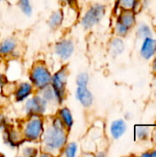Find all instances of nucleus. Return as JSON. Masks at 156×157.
Here are the masks:
<instances>
[{"instance_id": "obj_16", "label": "nucleus", "mask_w": 156, "mask_h": 157, "mask_svg": "<svg viewBox=\"0 0 156 157\" xmlns=\"http://www.w3.org/2000/svg\"><path fill=\"white\" fill-rule=\"evenodd\" d=\"M63 13L62 10H57L54 11L51 14L49 19H48V25L51 29H56L59 27H61V25L63 22Z\"/></svg>"}, {"instance_id": "obj_13", "label": "nucleus", "mask_w": 156, "mask_h": 157, "mask_svg": "<svg viewBox=\"0 0 156 157\" xmlns=\"http://www.w3.org/2000/svg\"><path fill=\"white\" fill-rule=\"evenodd\" d=\"M39 95L47 102V104L49 106H51L52 104H59L57 101V98H56V95L54 93V90L52 89L51 85L40 89Z\"/></svg>"}, {"instance_id": "obj_20", "label": "nucleus", "mask_w": 156, "mask_h": 157, "mask_svg": "<svg viewBox=\"0 0 156 157\" xmlns=\"http://www.w3.org/2000/svg\"><path fill=\"white\" fill-rule=\"evenodd\" d=\"M137 5V0H118V6L122 10H133Z\"/></svg>"}, {"instance_id": "obj_25", "label": "nucleus", "mask_w": 156, "mask_h": 157, "mask_svg": "<svg viewBox=\"0 0 156 157\" xmlns=\"http://www.w3.org/2000/svg\"><path fill=\"white\" fill-rule=\"evenodd\" d=\"M36 154H37V150L31 146H26L22 148V155L25 156H33L36 155Z\"/></svg>"}, {"instance_id": "obj_8", "label": "nucleus", "mask_w": 156, "mask_h": 157, "mask_svg": "<svg viewBox=\"0 0 156 157\" xmlns=\"http://www.w3.org/2000/svg\"><path fill=\"white\" fill-rule=\"evenodd\" d=\"M75 98L84 108H90L94 102L93 94L87 86H77L75 90Z\"/></svg>"}, {"instance_id": "obj_30", "label": "nucleus", "mask_w": 156, "mask_h": 157, "mask_svg": "<svg viewBox=\"0 0 156 157\" xmlns=\"http://www.w3.org/2000/svg\"><path fill=\"white\" fill-rule=\"evenodd\" d=\"M3 1H5V0H0V2H3Z\"/></svg>"}, {"instance_id": "obj_15", "label": "nucleus", "mask_w": 156, "mask_h": 157, "mask_svg": "<svg viewBox=\"0 0 156 157\" xmlns=\"http://www.w3.org/2000/svg\"><path fill=\"white\" fill-rule=\"evenodd\" d=\"M118 21L121 22L127 28L131 29L135 25V16L132 10H122Z\"/></svg>"}, {"instance_id": "obj_21", "label": "nucleus", "mask_w": 156, "mask_h": 157, "mask_svg": "<svg viewBox=\"0 0 156 157\" xmlns=\"http://www.w3.org/2000/svg\"><path fill=\"white\" fill-rule=\"evenodd\" d=\"M89 83V75L86 73H80L76 77L77 86H87Z\"/></svg>"}, {"instance_id": "obj_27", "label": "nucleus", "mask_w": 156, "mask_h": 157, "mask_svg": "<svg viewBox=\"0 0 156 157\" xmlns=\"http://www.w3.org/2000/svg\"><path fill=\"white\" fill-rule=\"evenodd\" d=\"M5 83V80H4V75L0 72V87L2 86V85Z\"/></svg>"}, {"instance_id": "obj_24", "label": "nucleus", "mask_w": 156, "mask_h": 157, "mask_svg": "<svg viewBox=\"0 0 156 157\" xmlns=\"http://www.w3.org/2000/svg\"><path fill=\"white\" fill-rule=\"evenodd\" d=\"M136 134L139 139H146L149 134V129L143 126L136 127Z\"/></svg>"}, {"instance_id": "obj_11", "label": "nucleus", "mask_w": 156, "mask_h": 157, "mask_svg": "<svg viewBox=\"0 0 156 157\" xmlns=\"http://www.w3.org/2000/svg\"><path fill=\"white\" fill-rule=\"evenodd\" d=\"M127 131V124L123 120L114 121L110 125V134L113 139H120Z\"/></svg>"}, {"instance_id": "obj_29", "label": "nucleus", "mask_w": 156, "mask_h": 157, "mask_svg": "<svg viewBox=\"0 0 156 157\" xmlns=\"http://www.w3.org/2000/svg\"><path fill=\"white\" fill-rule=\"evenodd\" d=\"M154 141L156 142V129L155 131H154Z\"/></svg>"}, {"instance_id": "obj_22", "label": "nucleus", "mask_w": 156, "mask_h": 157, "mask_svg": "<svg viewBox=\"0 0 156 157\" xmlns=\"http://www.w3.org/2000/svg\"><path fill=\"white\" fill-rule=\"evenodd\" d=\"M137 35L139 38H143V39H145V38H148V37H152V32H151V29L150 28L145 25V24H143L139 29H138V32H137Z\"/></svg>"}, {"instance_id": "obj_10", "label": "nucleus", "mask_w": 156, "mask_h": 157, "mask_svg": "<svg viewBox=\"0 0 156 157\" xmlns=\"http://www.w3.org/2000/svg\"><path fill=\"white\" fill-rule=\"evenodd\" d=\"M156 52V40L152 37L145 38L141 49V54L144 59H150Z\"/></svg>"}, {"instance_id": "obj_28", "label": "nucleus", "mask_w": 156, "mask_h": 157, "mask_svg": "<svg viewBox=\"0 0 156 157\" xmlns=\"http://www.w3.org/2000/svg\"><path fill=\"white\" fill-rule=\"evenodd\" d=\"M153 69H154V71H156V57L153 63Z\"/></svg>"}, {"instance_id": "obj_4", "label": "nucleus", "mask_w": 156, "mask_h": 157, "mask_svg": "<svg viewBox=\"0 0 156 157\" xmlns=\"http://www.w3.org/2000/svg\"><path fill=\"white\" fill-rule=\"evenodd\" d=\"M68 75H69L68 68L64 66V67H62L60 70H58L51 76V86L52 89L54 90V93L56 95L57 101L59 104H62L65 99Z\"/></svg>"}, {"instance_id": "obj_17", "label": "nucleus", "mask_w": 156, "mask_h": 157, "mask_svg": "<svg viewBox=\"0 0 156 157\" xmlns=\"http://www.w3.org/2000/svg\"><path fill=\"white\" fill-rule=\"evenodd\" d=\"M124 51V42L122 40L116 38L112 40V41L109 44V52L113 56H118L122 53Z\"/></svg>"}, {"instance_id": "obj_26", "label": "nucleus", "mask_w": 156, "mask_h": 157, "mask_svg": "<svg viewBox=\"0 0 156 157\" xmlns=\"http://www.w3.org/2000/svg\"><path fill=\"white\" fill-rule=\"evenodd\" d=\"M143 156H150V157H156V150L155 151H154L153 153H150V154H143Z\"/></svg>"}, {"instance_id": "obj_14", "label": "nucleus", "mask_w": 156, "mask_h": 157, "mask_svg": "<svg viewBox=\"0 0 156 157\" xmlns=\"http://www.w3.org/2000/svg\"><path fill=\"white\" fill-rule=\"evenodd\" d=\"M57 116L63 121V123L64 124V126L66 127L67 130H70L73 127V125H74V118H73L71 110L68 108H65V107L61 108L58 110Z\"/></svg>"}, {"instance_id": "obj_23", "label": "nucleus", "mask_w": 156, "mask_h": 157, "mask_svg": "<svg viewBox=\"0 0 156 157\" xmlns=\"http://www.w3.org/2000/svg\"><path fill=\"white\" fill-rule=\"evenodd\" d=\"M129 28H127L125 25H123L121 22L120 21H117L116 25H115V32L119 35V36H121V37H124L127 35L128 31H129Z\"/></svg>"}, {"instance_id": "obj_6", "label": "nucleus", "mask_w": 156, "mask_h": 157, "mask_svg": "<svg viewBox=\"0 0 156 157\" xmlns=\"http://www.w3.org/2000/svg\"><path fill=\"white\" fill-rule=\"evenodd\" d=\"M26 100L25 112L28 117L43 116L49 108L47 102L40 95H35L30 98H27Z\"/></svg>"}, {"instance_id": "obj_7", "label": "nucleus", "mask_w": 156, "mask_h": 157, "mask_svg": "<svg viewBox=\"0 0 156 157\" xmlns=\"http://www.w3.org/2000/svg\"><path fill=\"white\" fill-rule=\"evenodd\" d=\"M74 52V44L73 40L69 39L62 40L58 41L54 46V52L62 61L69 60L72 57Z\"/></svg>"}, {"instance_id": "obj_3", "label": "nucleus", "mask_w": 156, "mask_h": 157, "mask_svg": "<svg viewBox=\"0 0 156 157\" xmlns=\"http://www.w3.org/2000/svg\"><path fill=\"white\" fill-rule=\"evenodd\" d=\"M51 73L43 62H36L29 72V80L33 87L39 90L51 85Z\"/></svg>"}, {"instance_id": "obj_19", "label": "nucleus", "mask_w": 156, "mask_h": 157, "mask_svg": "<svg viewBox=\"0 0 156 157\" xmlns=\"http://www.w3.org/2000/svg\"><path fill=\"white\" fill-rule=\"evenodd\" d=\"M17 5L19 9L25 16L30 17L32 15V6L29 0H18Z\"/></svg>"}, {"instance_id": "obj_18", "label": "nucleus", "mask_w": 156, "mask_h": 157, "mask_svg": "<svg viewBox=\"0 0 156 157\" xmlns=\"http://www.w3.org/2000/svg\"><path fill=\"white\" fill-rule=\"evenodd\" d=\"M78 152V145L76 143L72 142L69 144H66L63 150V155L68 157H74L77 155Z\"/></svg>"}, {"instance_id": "obj_2", "label": "nucleus", "mask_w": 156, "mask_h": 157, "mask_svg": "<svg viewBox=\"0 0 156 157\" xmlns=\"http://www.w3.org/2000/svg\"><path fill=\"white\" fill-rule=\"evenodd\" d=\"M45 127L42 116H31L23 123L22 135L24 140L33 143L40 141Z\"/></svg>"}, {"instance_id": "obj_5", "label": "nucleus", "mask_w": 156, "mask_h": 157, "mask_svg": "<svg viewBox=\"0 0 156 157\" xmlns=\"http://www.w3.org/2000/svg\"><path fill=\"white\" fill-rule=\"evenodd\" d=\"M106 13V6L101 4L92 5L84 14L81 19L82 27L86 29H90L97 25Z\"/></svg>"}, {"instance_id": "obj_1", "label": "nucleus", "mask_w": 156, "mask_h": 157, "mask_svg": "<svg viewBox=\"0 0 156 157\" xmlns=\"http://www.w3.org/2000/svg\"><path fill=\"white\" fill-rule=\"evenodd\" d=\"M68 140V130L58 116L51 117L45 122L41 141L45 155H56L63 152Z\"/></svg>"}, {"instance_id": "obj_9", "label": "nucleus", "mask_w": 156, "mask_h": 157, "mask_svg": "<svg viewBox=\"0 0 156 157\" xmlns=\"http://www.w3.org/2000/svg\"><path fill=\"white\" fill-rule=\"evenodd\" d=\"M33 92V86L29 82H22L18 86H16V90L14 92L15 99L17 102H22L29 98V97Z\"/></svg>"}, {"instance_id": "obj_12", "label": "nucleus", "mask_w": 156, "mask_h": 157, "mask_svg": "<svg viewBox=\"0 0 156 157\" xmlns=\"http://www.w3.org/2000/svg\"><path fill=\"white\" fill-rule=\"evenodd\" d=\"M17 49V42L12 38H7L0 43V54L8 56L14 53Z\"/></svg>"}, {"instance_id": "obj_31", "label": "nucleus", "mask_w": 156, "mask_h": 157, "mask_svg": "<svg viewBox=\"0 0 156 157\" xmlns=\"http://www.w3.org/2000/svg\"><path fill=\"white\" fill-rule=\"evenodd\" d=\"M155 94H156V91H155Z\"/></svg>"}]
</instances>
